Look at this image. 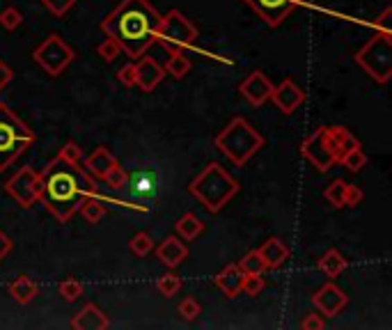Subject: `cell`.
<instances>
[{"instance_id":"6da1fadb","label":"cell","mask_w":392,"mask_h":330,"mask_svg":"<svg viewBox=\"0 0 392 330\" xmlns=\"http://www.w3.org/2000/svg\"><path fill=\"white\" fill-rule=\"evenodd\" d=\"M158 21H161V14L147 0H122L103 19L101 30L105 37L117 40L122 53L135 60L145 55V51L154 44Z\"/></svg>"},{"instance_id":"7a4b0ae2","label":"cell","mask_w":392,"mask_h":330,"mask_svg":"<svg viewBox=\"0 0 392 330\" xmlns=\"http://www.w3.org/2000/svg\"><path fill=\"white\" fill-rule=\"evenodd\" d=\"M42 177V198L51 216L60 223H69V218L78 211L85 195L80 191V168L65 163L62 159H53L40 172Z\"/></svg>"},{"instance_id":"3957f363","label":"cell","mask_w":392,"mask_h":330,"mask_svg":"<svg viewBox=\"0 0 392 330\" xmlns=\"http://www.w3.org/2000/svg\"><path fill=\"white\" fill-rule=\"evenodd\" d=\"M188 191L209 214L223 211L230 200L239 193V182L223 168L221 163H209L198 177L193 179Z\"/></svg>"},{"instance_id":"277c9868","label":"cell","mask_w":392,"mask_h":330,"mask_svg":"<svg viewBox=\"0 0 392 330\" xmlns=\"http://www.w3.org/2000/svg\"><path fill=\"white\" fill-rule=\"evenodd\" d=\"M214 142L218 152L228 156L239 168H244V165L264 147V136L259 131H255V126L250 122H246L244 117H235L221 133H218Z\"/></svg>"},{"instance_id":"5b68a950","label":"cell","mask_w":392,"mask_h":330,"mask_svg":"<svg viewBox=\"0 0 392 330\" xmlns=\"http://www.w3.org/2000/svg\"><path fill=\"white\" fill-rule=\"evenodd\" d=\"M35 131L21 122L14 110L0 103V172H5L21 154L35 145Z\"/></svg>"},{"instance_id":"8992f818","label":"cell","mask_w":392,"mask_h":330,"mask_svg":"<svg viewBox=\"0 0 392 330\" xmlns=\"http://www.w3.org/2000/svg\"><path fill=\"white\" fill-rule=\"evenodd\" d=\"M356 62L367 71L369 78L386 85L392 76V40L386 33H376L356 53Z\"/></svg>"},{"instance_id":"52a82bcc","label":"cell","mask_w":392,"mask_h":330,"mask_svg":"<svg viewBox=\"0 0 392 330\" xmlns=\"http://www.w3.org/2000/svg\"><path fill=\"white\" fill-rule=\"evenodd\" d=\"M198 37H200L198 28H195L182 12L170 10L158 21L154 42H161L168 51H186L198 44Z\"/></svg>"},{"instance_id":"ba28073f","label":"cell","mask_w":392,"mask_h":330,"mask_svg":"<svg viewBox=\"0 0 392 330\" xmlns=\"http://www.w3.org/2000/svg\"><path fill=\"white\" fill-rule=\"evenodd\" d=\"M300 154H303L319 172H328L340 161V152H337V145L333 136H330L328 126H319L316 131H312L310 136L303 140V145H300Z\"/></svg>"},{"instance_id":"9c48e42d","label":"cell","mask_w":392,"mask_h":330,"mask_svg":"<svg viewBox=\"0 0 392 330\" xmlns=\"http://www.w3.org/2000/svg\"><path fill=\"white\" fill-rule=\"evenodd\" d=\"M33 60L49 76H60L74 62V49L60 35H49L40 46L33 51Z\"/></svg>"},{"instance_id":"30bf717a","label":"cell","mask_w":392,"mask_h":330,"mask_svg":"<svg viewBox=\"0 0 392 330\" xmlns=\"http://www.w3.org/2000/svg\"><path fill=\"white\" fill-rule=\"evenodd\" d=\"M5 191L12 195L14 202L21 209H33L42 198V177L33 168H21L10 182L5 184Z\"/></svg>"},{"instance_id":"8fae6325","label":"cell","mask_w":392,"mask_h":330,"mask_svg":"<svg viewBox=\"0 0 392 330\" xmlns=\"http://www.w3.org/2000/svg\"><path fill=\"white\" fill-rule=\"evenodd\" d=\"M250 10L266 24L269 28H278L289 17L296 5H303L305 0H244Z\"/></svg>"},{"instance_id":"7c38bea8","label":"cell","mask_w":392,"mask_h":330,"mask_svg":"<svg viewBox=\"0 0 392 330\" xmlns=\"http://www.w3.org/2000/svg\"><path fill=\"white\" fill-rule=\"evenodd\" d=\"M346 303H349V296H346L335 282H326L312 296V305L319 310L321 317H326V319L337 317V314H340L346 307Z\"/></svg>"},{"instance_id":"4fadbf2b","label":"cell","mask_w":392,"mask_h":330,"mask_svg":"<svg viewBox=\"0 0 392 330\" xmlns=\"http://www.w3.org/2000/svg\"><path fill=\"white\" fill-rule=\"evenodd\" d=\"M239 92L248 103H250V106L259 108L271 99L273 82H271V78L266 76V73L257 69V71H253L250 76H246V80L239 85Z\"/></svg>"},{"instance_id":"5bb4252c","label":"cell","mask_w":392,"mask_h":330,"mask_svg":"<svg viewBox=\"0 0 392 330\" xmlns=\"http://www.w3.org/2000/svg\"><path fill=\"white\" fill-rule=\"evenodd\" d=\"M271 101H273L275 106L284 112V115H291V112L305 101V92L291 78H284L282 82L273 85V92H271Z\"/></svg>"},{"instance_id":"9a60e30c","label":"cell","mask_w":392,"mask_h":330,"mask_svg":"<svg viewBox=\"0 0 392 330\" xmlns=\"http://www.w3.org/2000/svg\"><path fill=\"white\" fill-rule=\"evenodd\" d=\"M165 78V69L156 62L154 58L140 55L135 62V85L142 92H154V87L161 85V80Z\"/></svg>"},{"instance_id":"2e32d148","label":"cell","mask_w":392,"mask_h":330,"mask_svg":"<svg viewBox=\"0 0 392 330\" xmlns=\"http://www.w3.org/2000/svg\"><path fill=\"white\" fill-rule=\"evenodd\" d=\"M156 257L161 259L163 266L177 268L188 257V248H186V243L182 241V238L168 236V238H163L161 245L156 248Z\"/></svg>"},{"instance_id":"e0dca14e","label":"cell","mask_w":392,"mask_h":330,"mask_svg":"<svg viewBox=\"0 0 392 330\" xmlns=\"http://www.w3.org/2000/svg\"><path fill=\"white\" fill-rule=\"evenodd\" d=\"M71 328H76V330H105V328H110V321L94 303H87L80 312L74 314Z\"/></svg>"},{"instance_id":"ac0fdd59","label":"cell","mask_w":392,"mask_h":330,"mask_svg":"<svg viewBox=\"0 0 392 330\" xmlns=\"http://www.w3.org/2000/svg\"><path fill=\"white\" fill-rule=\"evenodd\" d=\"M259 257L264 259L266 268H280L284 261L289 259V248L284 241H280L278 236H271L269 241H264L262 248H257Z\"/></svg>"},{"instance_id":"d6986e66","label":"cell","mask_w":392,"mask_h":330,"mask_svg":"<svg viewBox=\"0 0 392 330\" xmlns=\"http://www.w3.org/2000/svg\"><path fill=\"white\" fill-rule=\"evenodd\" d=\"M115 163H117V159L110 154V149L96 147L92 154L83 159V170H87L94 179H103V175H105V172H108Z\"/></svg>"},{"instance_id":"ffe728a7","label":"cell","mask_w":392,"mask_h":330,"mask_svg":"<svg viewBox=\"0 0 392 330\" xmlns=\"http://www.w3.org/2000/svg\"><path fill=\"white\" fill-rule=\"evenodd\" d=\"M241 282H244V271H241L237 264H228L216 275V287L230 298L241 294Z\"/></svg>"},{"instance_id":"44dd1931","label":"cell","mask_w":392,"mask_h":330,"mask_svg":"<svg viewBox=\"0 0 392 330\" xmlns=\"http://www.w3.org/2000/svg\"><path fill=\"white\" fill-rule=\"evenodd\" d=\"M7 291H10V296H12L19 305H28V303L37 296L40 287H37V282H35L30 275H19L17 280L10 282Z\"/></svg>"},{"instance_id":"7402d4cb","label":"cell","mask_w":392,"mask_h":330,"mask_svg":"<svg viewBox=\"0 0 392 330\" xmlns=\"http://www.w3.org/2000/svg\"><path fill=\"white\" fill-rule=\"evenodd\" d=\"M319 271L321 273H326L328 277H337V275H342L346 271V266H349V261L344 259V254L337 250V248H330V250H326L321 254V259H319Z\"/></svg>"},{"instance_id":"603a6c76","label":"cell","mask_w":392,"mask_h":330,"mask_svg":"<svg viewBox=\"0 0 392 330\" xmlns=\"http://www.w3.org/2000/svg\"><path fill=\"white\" fill-rule=\"evenodd\" d=\"M202 232H205V223H202L193 211L184 214L182 218L177 220V234H179V238H184V241H195Z\"/></svg>"},{"instance_id":"cb8c5ba5","label":"cell","mask_w":392,"mask_h":330,"mask_svg":"<svg viewBox=\"0 0 392 330\" xmlns=\"http://www.w3.org/2000/svg\"><path fill=\"white\" fill-rule=\"evenodd\" d=\"M165 76L172 78H184L191 71V58H186L184 51H170V58L165 62Z\"/></svg>"},{"instance_id":"d4e9b609","label":"cell","mask_w":392,"mask_h":330,"mask_svg":"<svg viewBox=\"0 0 392 330\" xmlns=\"http://www.w3.org/2000/svg\"><path fill=\"white\" fill-rule=\"evenodd\" d=\"M80 216L85 218L90 225H96L99 223L103 216H105V205H103V195H99V198H85L80 202L78 207Z\"/></svg>"},{"instance_id":"484cf974","label":"cell","mask_w":392,"mask_h":330,"mask_svg":"<svg viewBox=\"0 0 392 330\" xmlns=\"http://www.w3.org/2000/svg\"><path fill=\"white\" fill-rule=\"evenodd\" d=\"M328 129H330V136H333V140H335L340 156L346 154L353 147H360V142L356 140V136H353L349 129H346V126H328Z\"/></svg>"},{"instance_id":"4316f807","label":"cell","mask_w":392,"mask_h":330,"mask_svg":"<svg viewBox=\"0 0 392 330\" xmlns=\"http://www.w3.org/2000/svg\"><path fill=\"white\" fill-rule=\"evenodd\" d=\"M346 184L344 179H335V182L328 184L326 193H323V198H326V202L330 207L335 209H344V200H346Z\"/></svg>"},{"instance_id":"83f0119b","label":"cell","mask_w":392,"mask_h":330,"mask_svg":"<svg viewBox=\"0 0 392 330\" xmlns=\"http://www.w3.org/2000/svg\"><path fill=\"white\" fill-rule=\"evenodd\" d=\"M337 163H342L349 172H360L367 165V154L363 152V147H353L346 154H342Z\"/></svg>"},{"instance_id":"f1b7e54d","label":"cell","mask_w":392,"mask_h":330,"mask_svg":"<svg viewBox=\"0 0 392 330\" xmlns=\"http://www.w3.org/2000/svg\"><path fill=\"white\" fill-rule=\"evenodd\" d=\"M103 182L110 186L112 191H124L129 186V172H126L122 165L115 163L112 168L103 175Z\"/></svg>"},{"instance_id":"f546056e","label":"cell","mask_w":392,"mask_h":330,"mask_svg":"<svg viewBox=\"0 0 392 330\" xmlns=\"http://www.w3.org/2000/svg\"><path fill=\"white\" fill-rule=\"evenodd\" d=\"M179 289H182V277L177 273H165L156 280V291L165 298H172Z\"/></svg>"},{"instance_id":"4dcf8cb0","label":"cell","mask_w":392,"mask_h":330,"mask_svg":"<svg viewBox=\"0 0 392 330\" xmlns=\"http://www.w3.org/2000/svg\"><path fill=\"white\" fill-rule=\"evenodd\" d=\"M237 266L241 268V271H244V275H248V273H264V271H266V264H264V259L259 257L257 250L246 252L244 257L237 261Z\"/></svg>"},{"instance_id":"1f68e13d","label":"cell","mask_w":392,"mask_h":330,"mask_svg":"<svg viewBox=\"0 0 392 330\" xmlns=\"http://www.w3.org/2000/svg\"><path fill=\"white\" fill-rule=\"evenodd\" d=\"M131 179V191L133 195H152L156 191V179L149 172H138V175L129 177Z\"/></svg>"},{"instance_id":"d6a6232c","label":"cell","mask_w":392,"mask_h":330,"mask_svg":"<svg viewBox=\"0 0 392 330\" xmlns=\"http://www.w3.org/2000/svg\"><path fill=\"white\" fill-rule=\"evenodd\" d=\"M58 159H62L65 163L74 165V168H80L83 159H85V154H83V149L76 145V142L69 140V142H65V147L58 152Z\"/></svg>"},{"instance_id":"836d02e7","label":"cell","mask_w":392,"mask_h":330,"mask_svg":"<svg viewBox=\"0 0 392 330\" xmlns=\"http://www.w3.org/2000/svg\"><path fill=\"white\" fill-rule=\"evenodd\" d=\"M152 248H154V241L147 232H138V234H133L129 241V250L135 254V257H145V254L152 252Z\"/></svg>"},{"instance_id":"e575fe53","label":"cell","mask_w":392,"mask_h":330,"mask_svg":"<svg viewBox=\"0 0 392 330\" xmlns=\"http://www.w3.org/2000/svg\"><path fill=\"white\" fill-rule=\"evenodd\" d=\"M264 291V273H248L241 282V294L246 296H259Z\"/></svg>"},{"instance_id":"d590c367","label":"cell","mask_w":392,"mask_h":330,"mask_svg":"<svg viewBox=\"0 0 392 330\" xmlns=\"http://www.w3.org/2000/svg\"><path fill=\"white\" fill-rule=\"evenodd\" d=\"M96 53H99V58H103L105 62H112V60L122 53V46L117 44V40H112V37H105L99 46H96Z\"/></svg>"},{"instance_id":"8d00e7d4","label":"cell","mask_w":392,"mask_h":330,"mask_svg":"<svg viewBox=\"0 0 392 330\" xmlns=\"http://www.w3.org/2000/svg\"><path fill=\"white\" fill-rule=\"evenodd\" d=\"M60 296L69 303L78 301V298L83 296V284L78 280H74V277H69V280H65L62 284H60Z\"/></svg>"},{"instance_id":"74e56055","label":"cell","mask_w":392,"mask_h":330,"mask_svg":"<svg viewBox=\"0 0 392 330\" xmlns=\"http://www.w3.org/2000/svg\"><path fill=\"white\" fill-rule=\"evenodd\" d=\"M200 312H202V305L195 301L193 296H188V298H184L182 303H179V314H182L184 321H195L200 317Z\"/></svg>"},{"instance_id":"f35d334b","label":"cell","mask_w":392,"mask_h":330,"mask_svg":"<svg viewBox=\"0 0 392 330\" xmlns=\"http://www.w3.org/2000/svg\"><path fill=\"white\" fill-rule=\"evenodd\" d=\"M21 24H24V17H21L17 7H7V10L0 12V26L5 30H17Z\"/></svg>"},{"instance_id":"ab89813d","label":"cell","mask_w":392,"mask_h":330,"mask_svg":"<svg viewBox=\"0 0 392 330\" xmlns=\"http://www.w3.org/2000/svg\"><path fill=\"white\" fill-rule=\"evenodd\" d=\"M42 3L53 17H65V14L76 5V0H42Z\"/></svg>"},{"instance_id":"60d3db41","label":"cell","mask_w":392,"mask_h":330,"mask_svg":"<svg viewBox=\"0 0 392 330\" xmlns=\"http://www.w3.org/2000/svg\"><path fill=\"white\" fill-rule=\"evenodd\" d=\"M117 80L124 87H135V62H126L122 69L117 71Z\"/></svg>"},{"instance_id":"b9f144b4","label":"cell","mask_w":392,"mask_h":330,"mask_svg":"<svg viewBox=\"0 0 392 330\" xmlns=\"http://www.w3.org/2000/svg\"><path fill=\"white\" fill-rule=\"evenodd\" d=\"M300 328L303 330H323L326 328V317H321V314H307V317L300 321Z\"/></svg>"},{"instance_id":"7bdbcfd3","label":"cell","mask_w":392,"mask_h":330,"mask_svg":"<svg viewBox=\"0 0 392 330\" xmlns=\"http://www.w3.org/2000/svg\"><path fill=\"white\" fill-rule=\"evenodd\" d=\"M365 198V193L358 189V186H346V200H344V207H351V209H356L360 202H363Z\"/></svg>"},{"instance_id":"ee69618b","label":"cell","mask_w":392,"mask_h":330,"mask_svg":"<svg viewBox=\"0 0 392 330\" xmlns=\"http://www.w3.org/2000/svg\"><path fill=\"white\" fill-rule=\"evenodd\" d=\"M376 30H379V33H386V35H392V7H386V10H383V14L379 19H376Z\"/></svg>"},{"instance_id":"f6af8a7d","label":"cell","mask_w":392,"mask_h":330,"mask_svg":"<svg viewBox=\"0 0 392 330\" xmlns=\"http://www.w3.org/2000/svg\"><path fill=\"white\" fill-rule=\"evenodd\" d=\"M12 245H14V243H12V238L7 236L3 229H0V261H3V259L7 257V254L12 252Z\"/></svg>"},{"instance_id":"bcb514c9","label":"cell","mask_w":392,"mask_h":330,"mask_svg":"<svg viewBox=\"0 0 392 330\" xmlns=\"http://www.w3.org/2000/svg\"><path fill=\"white\" fill-rule=\"evenodd\" d=\"M14 78V71L10 69L7 64L0 62V89H3L5 85H10V80Z\"/></svg>"}]
</instances>
